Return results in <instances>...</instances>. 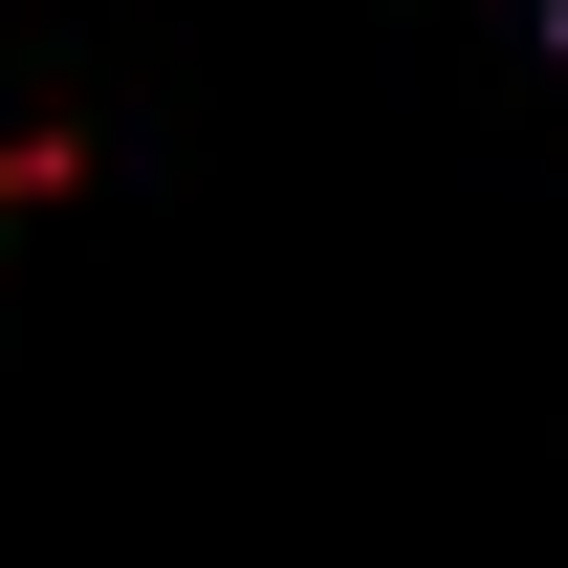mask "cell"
<instances>
[{"label":"cell","mask_w":568,"mask_h":568,"mask_svg":"<svg viewBox=\"0 0 568 568\" xmlns=\"http://www.w3.org/2000/svg\"><path fill=\"white\" fill-rule=\"evenodd\" d=\"M44 175H67V153H44V132H0V219H22V197H44Z\"/></svg>","instance_id":"6da1fadb"}]
</instances>
